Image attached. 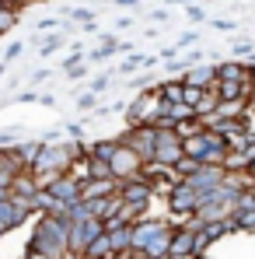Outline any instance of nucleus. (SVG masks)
<instances>
[{
	"label": "nucleus",
	"mask_w": 255,
	"mask_h": 259,
	"mask_svg": "<svg viewBox=\"0 0 255 259\" xmlns=\"http://www.w3.org/2000/svg\"><path fill=\"white\" fill-rule=\"evenodd\" d=\"M231 53H234V60H245V56H248V63H255V46H252V39H248V42H245V39H241V42H231Z\"/></svg>",
	"instance_id": "obj_29"
},
{
	"label": "nucleus",
	"mask_w": 255,
	"mask_h": 259,
	"mask_svg": "<svg viewBox=\"0 0 255 259\" xmlns=\"http://www.w3.org/2000/svg\"><path fill=\"white\" fill-rule=\"evenodd\" d=\"M112 84H116V81H112V74H101V77H94V81H91V88H87V91H94V95H101L105 88H112Z\"/></svg>",
	"instance_id": "obj_33"
},
{
	"label": "nucleus",
	"mask_w": 255,
	"mask_h": 259,
	"mask_svg": "<svg viewBox=\"0 0 255 259\" xmlns=\"http://www.w3.org/2000/svg\"><path fill=\"white\" fill-rule=\"evenodd\" d=\"M63 46H67V35H63V32H53V35H45L42 42H39V53H42V56H53V53H60Z\"/></svg>",
	"instance_id": "obj_23"
},
{
	"label": "nucleus",
	"mask_w": 255,
	"mask_h": 259,
	"mask_svg": "<svg viewBox=\"0 0 255 259\" xmlns=\"http://www.w3.org/2000/svg\"><path fill=\"white\" fill-rule=\"evenodd\" d=\"M112 53H123V42H119L116 35H101V46H98L94 53H87V60H94V63H101V60H109Z\"/></svg>",
	"instance_id": "obj_20"
},
{
	"label": "nucleus",
	"mask_w": 255,
	"mask_h": 259,
	"mask_svg": "<svg viewBox=\"0 0 255 259\" xmlns=\"http://www.w3.org/2000/svg\"><path fill=\"white\" fill-rule=\"evenodd\" d=\"M25 259H53V256H45V252H39V249H32V245H25Z\"/></svg>",
	"instance_id": "obj_41"
},
{
	"label": "nucleus",
	"mask_w": 255,
	"mask_h": 259,
	"mask_svg": "<svg viewBox=\"0 0 255 259\" xmlns=\"http://www.w3.org/2000/svg\"><path fill=\"white\" fill-rule=\"evenodd\" d=\"M119 196H123V203L136 207L140 217H147V207H150V200H154V189H150V182H147L143 175H136V179H129V182H119Z\"/></svg>",
	"instance_id": "obj_7"
},
{
	"label": "nucleus",
	"mask_w": 255,
	"mask_h": 259,
	"mask_svg": "<svg viewBox=\"0 0 255 259\" xmlns=\"http://www.w3.org/2000/svg\"><path fill=\"white\" fill-rule=\"evenodd\" d=\"M126 147H133L140 158H143V165H150L154 161V147H158V126H126V133L119 137Z\"/></svg>",
	"instance_id": "obj_5"
},
{
	"label": "nucleus",
	"mask_w": 255,
	"mask_h": 259,
	"mask_svg": "<svg viewBox=\"0 0 255 259\" xmlns=\"http://www.w3.org/2000/svg\"><path fill=\"white\" fill-rule=\"evenodd\" d=\"M21 49H25V46H21V42H11V46H7V53H4V63L11 67V63L18 60V53H21Z\"/></svg>",
	"instance_id": "obj_38"
},
{
	"label": "nucleus",
	"mask_w": 255,
	"mask_h": 259,
	"mask_svg": "<svg viewBox=\"0 0 255 259\" xmlns=\"http://www.w3.org/2000/svg\"><path fill=\"white\" fill-rule=\"evenodd\" d=\"M192 252H196V231H192V228H185V224H175L168 259H192Z\"/></svg>",
	"instance_id": "obj_9"
},
{
	"label": "nucleus",
	"mask_w": 255,
	"mask_h": 259,
	"mask_svg": "<svg viewBox=\"0 0 255 259\" xmlns=\"http://www.w3.org/2000/svg\"><path fill=\"white\" fill-rule=\"evenodd\" d=\"M182 81L189 88H199V91H210L217 84V63H196L182 74Z\"/></svg>",
	"instance_id": "obj_11"
},
{
	"label": "nucleus",
	"mask_w": 255,
	"mask_h": 259,
	"mask_svg": "<svg viewBox=\"0 0 255 259\" xmlns=\"http://www.w3.org/2000/svg\"><path fill=\"white\" fill-rule=\"evenodd\" d=\"M28 4H49V0H28Z\"/></svg>",
	"instance_id": "obj_50"
},
{
	"label": "nucleus",
	"mask_w": 255,
	"mask_h": 259,
	"mask_svg": "<svg viewBox=\"0 0 255 259\" xmlns=\"http://www.w3.org/2000/svg\"><path fill=\"white\" fill-rule=\"evenodd\" d=\"M0 4H4V7H18V11H21V7H25L28 0H0Z\"/></svg>",
	"instance_id": "obj_46"
},
{
	"label": "nucleus",
	"mask_w": 255,
	"mask_h": 259,
	"mask_svg": "<svg viewBox=\"0 0 255 259\" xmlns=\"http://www.w3.org/2000/svg\"><path fill=\"white\" fill-rule=\"evenodd\" d=\"M217 109H220V98H217V91H203V98L192 105V112H196V119H210V116H217Z\"/></svg>",
	"instance_id": "obj_18"
},
{
	"label": "nucleus",
	"mask_w": 255,
	"mask_h": 259,
	"mask_svg": "<svg viewBox=\"0 0 255 259\" xmlns=\"http://www.w3.org/2000/svg\"><path fill=\"white\" fill-rule=\"evenodd\" d=\"M185 158V147H182V137L175 133V130H161L158 126V147H154V161L161 165V168H171L175 172V165Z\"/></svg>",
	"instance_id": "obj_4"
},
{
	"label": "nucleus",
	"mask_w": 255,
	"mask_h": 259,
	"mask_svg": "<svg viewBox=\"0 0 255 259\" xmlns=\"http://www.w3.org/2000/svg\"><path fill=\"white\" fill-rule=\"evenodd\" d=\"M105 235H109V242H112V249H116L119 256H126L129 249H133V224L116 228V231H105Z\"/></svg>",
	"instance_id": "obj_19"
},
{
	"label": "nucleus",
	"mask_w": 255,
	"mask_h": 259,
	"mask_svg": "<svg viewBox=\"0 0 255 259\" xmlns=\"http://www.w3.org/2000/svg\"><path fill=\"white\" fill-rule=\"evenodd\" d=\"M224 168H217V165H199L196 172L185 179V186H192L196 193H210V189H217V186H224Z\"/></svg>",
	"instance_id": "obj_8"
},
{
	"label": "nucleus",
	"mask_w": 255,
	"mask_h": 259,
	"mask_svg": "<svg viewBox=\"0 0 255 259\" xmlns=\"http://www.w3.org/2000/svg\"><path fill=\"white\" fill-rule=\"evenodd\" d=\"M150 18H154V21H165V25H168V11H165V7H161V11H154Z\"/></svg>",
	"instance_id": "obj_45"
},
{
	"label": "nucleus",
	"mask_w": 255,
	"mask_h": 259,
	"mask_svg": "<svg viewBox=\"0 0 255 259\" xmlns=\"http://www.w3.org/2000/svg\"><path fill=\"white\" fill-rule=\"evenodd\" d=\"M101 235H105V221H98V217H87V221L70 224V256L67 259H84L87 245L94 238H101Z\"/></svg>",
	"instance_id": "obj_3"
},
{
	"label": "nucleus",
	"mask_w": 255,
	"mask_h": 259,
	"mask_svg": "<svg viewBox=\"0 0 255 259\" xmlns=\"http://www.w3.org/2000/svg\"><path fill=\"white\" fill-rule=\"evenodd\" d=\"M39 105H45V109H56V95H39Z\"/></svg>",
	"instance_id": "obj_42"
},
{
	"label": "nucleus",
	"mask_w": 255,
	"mask_h": 259,
	"mask_svg": "<svg viewBox=\"0 0 255 259\" xmlns=\"http://www.w3.org/2000/svg\"><path fill=\"white\" fill-rule=\"evenodd\" d=\"M248 112L255 116V88H252V95H248Z\"/></svg>",
	"instance_id": "obj_47"
},
{
	"label": "nucleus",
	"mask_w": 255,
	"mask_h": 259,
	"mask_svg": "<svg viewBox=\"0 0 255 259\" xmlns=\"http://www.w3.org/2000/svg\"><path fill=\"white\" fill-rule=\"evenodd\" d=\"M158 95H161L168 105H178V102H185V81H182V77L161 81V84H158Z\"/></svg>",
	"instance_id": "obj_17"
},
{
	"label": "nucleus",
	"mask_w": 255,
	"mask_h": 259,
	"mask_svg": "<svg viewBox=\"0 0 255 259\" xmlns=\"http://www.w3.org/2000/svg\"><path fill=\"white\" fill-rule=\"evenodd\" d=\"M63 14H67L74 25H91V21L98 18V11H91V7H81V4H77V7H63Z\"/></svg>",
	"instance_id": "obj_22"
},
{
	"label": "nucleus",
	"mask_w": 255,
	"mask_h": 259,
	"mask_svg": "<svg viewBox=\"0 0 255 259\" xmlns=\"http://www.w3.org/2000/svg\"><path fill=\"white\" fill-rule=\"evenodd\" d=\"M252 63H245V60H224V63H217V81H241V84H248L252 81Z\"/></svg>",
	"instance_id": "obj_12"
},
{
	"label": "nucleus",
	"mask_w": 255,
	"mask_h": 259,
	"mask_svg": "<svg viewBox=\"0 0 255 259\" xmlns=\"http://www.w3.org/2000/svg\"><path fill=\"white\" fill-rule=\"evenodd\" d=\"M4 74H7V63H0V77H4Z\"/></svg>",
	"instance_id": "obj_48"
},
{
	"label": "nucleus",
	"mask_w": 255,
	"mask_h": 259,
	"mask_svg": "<svg viewBox=\"0 0 255 259\" xmlns=\"http://www.w3.org/2000/svg\"><path fill=\"white\" fill-rule=\"evenodd\" d=\"M196 168H199V161H196V158H189V154H185V158H182V161H178V165H175V175H178V179H182V182H185V179H189V175L196 172Z\"/></svg>",
	"instance_id": "obj_30"
},
{
	"label": "nucleus",
	"mask_w": 255,
	"mask_h": 259,
	"mask_svg": "<svg viewBox=\"0 0 255 259\" xmlns=\"http://www.w3.org/2000/svg\"><path fill=\"white\" fill-rule=\"evenodd\" d=\"M116 147H119V140H98V144H91V147H87V154H91V158H98V161H112Z\"/></svg>",
	"instance_id": "obj_21"
},
{
	"label": "nucleus",
	"mask_w": 255,
	"mask_h": 259,
	"mask_svg": "<svg viewBox=\"0 0 255 259\" xmlns=\"http://www.w3.org/2000/svg\"><path fill=\"white\" fill-rule=\"evenodd\" d=\"M129 88L133 91H150V88H158V84H154V74L150 70H140L136 77H129Z\"/></svg>",
	"instance_id": "obj_28"
},
{
	"label": "nucleus",
	"mask_w": 255,
	"mask_h": 259,
	"mask_svg": "<svg viewBox=\"0 0 255 259\" xmlns=\"http://www.w3.org/2000/svg\"><path fill=\"white\" fill-rule=\"evenodd\" d=\"M165 119H175V123H185V119H196V112H192V105L178 102V105H168V116H165Z\"/></svg>",
	"instance_id": "obj_25"
},
{
	"label": "nucleus",
	"mask_w": 255,
	"mask_h": 259,
	"mask_svg": "<svg viewBox=\"0 0 255 259\" xmlns=\"http://www.w3.org/2000/svg\"><path fill=\"white\" fill-rule=\"evenodd\" d=\"M45 77H49V70H35V74H32V84H42Z\"/></svg>",
	"instance_id": "obj_44"
},
{
	"label": "nucleus",
	"mask_w": 255,
	"mask_h": 259,
	"mask_svg": "<svg viewBox=\"0 0 255 259\" xmlns=\"http://www.w3.org/2000/svg\"><path fill=\"white\" fill-rule=\"evenodd\" d=\"M87 158H91V154H87ZM91 179H112V165H109V161L91 158Z\"/></svg>",
	"instance_id": "obj_31"
},
{
	"label": "nucleus",
	"mask_w": 255,
	"mask_h": 259,
	"mask_svg": "<svg viewBox=\"0 0 255 259\" xmlns=\"http://www.w3.org/2000/svg\"><path fill=\"white\" fill-rule=\"evenodd\" d=\"M18 21H21L18 7H0V35H7L11 28H18Z\"/></svg>",
	"instance_id": "obj_24"
},
{
	"label": "nucleus",
	"mask_w": 255,
	"mask_h": 259,
	"mask_svg": "<svg viewBox=\"0 0 255 259\" xmlns=\"http://www.w3.org/2000/svg\"><path fill=\"white\" fill-rule=\"evenodd\" d=\"M119 259H126V256H119Z\"/></svg>",
	"instance_id": "obj_52"
},
{
	"label": "nucleus",
	"mask_w": 255,
	"mask_h": 259,
	"mask_svg": "<svg viewBox=\"0 0 255 259\" xmlns=\"http://www.w3.org/2000/svg\"><path fill=\"white\" fill-rule=\"evenodd\" d=\"M81 179H74V175H56L45 189L56 196V200H63V203H81Z\"/></svg>",
	"instance_id": "obj_10"
},
{
	"label": "nucleus",
	"mask_w": 255,
	"mask_h": 259,
	"mask_svg": "<svg viewBox=\"0 0 255 259\" xmlns=\"http://www.w3.org/2000/svg\"><path fill=\"white\" fill-rule=\"evenodd\" d=\"M63 133H67L70 140H81V144H84V123H67Z\"/></svg>",
	"instance_id": "obj_34"
},
{
	"label": "nucleus",
	"mask_w": 255,
	"mask_h": 259,
	"mask_svg": "<svg viewBox=\"0 0 255 259\" xmlns=\"http://www.w3.org/2000/svg\"><path fill=\"white\" fill-rule=\"evenodd\" d=\"M241 154H245V161H248V165L255 161V133L245 140V144H241Z\"/></svg>",
	"instance_id": "obj_37"
},
{
	"label": "nucleus",
	"mask_w": 255,
	"mask_h": 259,
	"mask_svg": "<svg viewBox=\"0 0 255 259\" xmlns=\"http://www.w3.org/2000/svg\"><path fill=\"white\" fill-rule=\"evenodd\" d=\"M210 25L217 28V32H234V21H220V18H213Z\"/></svg>",
	"instance_id": "obj_40"
},
{
	"label": "nucleus",
	"mask_w": 255,
	"mask_h": 259,
	"mask_svg": "<svg viewBox=\"0 0 255 259\" xmlns=\"http://www.w3.org/2000/svg\"><path fill=\"white\" fill-rule=\"evenodd\" d=\"M196 39H199L196 32H182V35H178V42H175V49L182 53V49H189V46H196Z\"/></svg>",
	"instance_id": "obj_36"
},
{
	"label": "nucleus",
	"mask_w": 255,
	"mask_h": 259,
	"mask_svg": "<svg viewBox=\"0 0 255 259\" xmlns=\"http://www.w3.org/2000/svg\"><path fill=\"white\" fill-rule=\"evenodd\" d=\"M81 4H94V0H81Z\"/></svg>",
	"instance_id": "obj_51"
},
{
	"label": "nucleus",
	"mask_w": 255,
	"mask_h": 259,
	"mask_svg": "<svg viewBox=\"0 0 255 259\" xmlns=\"http://www.w3.org/2000/svg\"><path fill=\"white\" fill-rule=\"evenodd\" d=\"M116 193H119V182H116V179H87L84 186H81V200H84V203L116 196Z\"/></svg>",
	"instance_id": "obj_13"
},
{
	"label": "nucleus",
	"mask_w": 255,
	"mask_h": 259,
	"mask_svg": "<svg viewBox=\"0 0 255 259\" xmlns=\"http://www.w3.org/2000/svg\"><path fill=\"white\" fill-rule=\"evenodd\" d=\"M28 245L39 249V252H45V256H53V259H67L70 256V221H67V217L39 214Z\"/></svg>",
	"instance_id": "obj_1"
},
{
	"label": "nucleus",
	"mask_w": 255,
	"mask_h": 259,
	"mask_svg": "<svg viewBox=\"0 0 255 259\" xmlns=\"http://www.w3.org/2000/svg\"><path fill=\"white\" fill-rule=\"evenodd\" d=\"M42 193V186H39V179L32 172H21L14 179V186H11V196H25V200H35Z\"/></svg>",
	"instance_id": "obj_16"
},
{
	"label": "nucleus",
	"mask_w": 255,
	"mask_h": 259,
	"mask_svg": "<svg viewBox=\"0 0 255 259\" xmlns=\"http://www.w3.org/2000/svg\"><path fill=\"white\" fill-rule=\"evenodd\" d=\"M14 144H21V130H0V151L4 147H14Z\"/></svg>",
	"instance_id": "obj_32"
},
{
	"label": "nucleus",
	"mask_w": 255,
	"mask_h": 259,
	"mask_svg": "<svg viewBox=\"0 0 255 259\" xmlns=\"http://www.w3.org/2000/svg\"><path fill=\"white\" fill-rule=\"evenodd\" d=\"M21 172H25V168H21L18 154H14L11 147H4V151H0V182H4V186H14V179Z\"/></svg>",
	"instance_id": "obj_15"
},
{
	"label": "nucleus",
	"mask_w": 255,
	"mask_h": 259,
	"mask_svg": "<svg viewBox=\"0 0 255 259\" xmlns=\"http://www.w3.org/2000/svg\"><path fill=\"white\" fill-rule=\"evenodd\" d=\"M101 105V95H94V91H84V95H77V112H94Z\"/></svg>",
	"instance_id": "obj_27"
},
{
	"label": "nucleus",
	"mask_w": 255,
	"mask_h": 259,
	"mask_svg": "<svg viewBox=\"0 0 255 259\" xmlns=\"http://www.w3.org/2000/svg\"><path fill=\"white\" fill-rule=\"evenodd\" d=\"M168 4H192V0H168Z\"/></svg>",
	"instance_id": "obj_49"
},
{
	"label": "nucleus",
	"mask_w": 255,
	"mask_h": 259,
	"mask_svg": "<svg viewBox=\"0 0 255 259\" xmlns=\"http://www.w3.org/2000/svg\"><path fill=\"white\" fill-rule=\"evenodd\" d=\"M63 74H67L70 81H77V77H87V67H81V63H74V67H67Z\"/></svg>",
	"instance_id": "obj_39"
},
{
	"label": "nucleus",
	"mask_w": 255,
	"mask_h": 259,
	"mask_svg": "<svg viewBox=\"0 0 255 259\" xmlns=\"http://www.w3.org/2000/svg\"><path fill=\"white\" fill-rule=\"evenodd\" d=\"M112 179L116 182H129V179H136V175L143 172V158L133 151V147H126L123 140H119V147H116V154H112Z\"/></svg>",
	"instance_id": "obj_6"
},
{
	"label": "nucleus",
	"mask_w": 255,
	"mask_h": 259,
	"mask_svg": "<svg viewBox=\"0 0 255 259\" xmlns=\"http://www.w3.org/2000/svg\"><path fill=\"white\" fill-rule=\"evenodd\" d=\"M165 207H168V221L175 224H185L189 217H196V210H199V193L192 189V186H185V182H178V189L171 193L168 200H165Z\"/></svg>",
	"instance_id": "obj_2"
},
{
	"label": "nucleus",
	"mask_w": 255,
	"mask_h": 259,
	"mask_svg": "<svg viewBox=\"0 0 255 259\" xmlns=\"http://www.w3.org/2000/svg\"><path fill=\"white\" fill-rule=\"evenodd\" d=\"M185 18H189V25H199V21H207V11H203V7H196V4H189Z\"/></svg>",
	"instance_id": "obj_35"
},
{
	"label": "nucleus",
	"mask_w": 255,
	"mask_h": 259,
	"mask_svg": "<svg viewBox=\"0 0 255 259\" xmlns=\"http://www.w3.org/2000/svg\"><path fill=\"white\" fill-rule=\"evenodd\" d=\"M252 88H255V81H248V84H241V81H217L213 91H217L220 102H248Z\"/></svg>",
	"instance_id": "obj_14"
},
{
	"label": "nucleus",
	"mask_w": 255,
	"mask_h": 259,
	"mask_svg": "<svg viewBox=\"0 0 255 259\" xmlns=\"http://www.w3.org/2000/svg\"><path fill=\"white\" fill-rule=\"evenodd\" d=\"M112 4H116V7H136V11H140V0H112Z\"/></svg>",
	"instance_id": "obj_43"
},
{
	"label": "nucleus",
	"mask_w": 255,
	"mask_h": 259,
	"mask_svg": "<svg viewBox=\"0 0 255 259\" xmlns=\"http://www.w3.org/2000/svg\"><path fill=\"white\" fill-rule=\"evenodd\" d=\"M234 228L255 235V210H234Z\"/></svg>",
	"instance_id": "obj_26"
}]
</instances>
